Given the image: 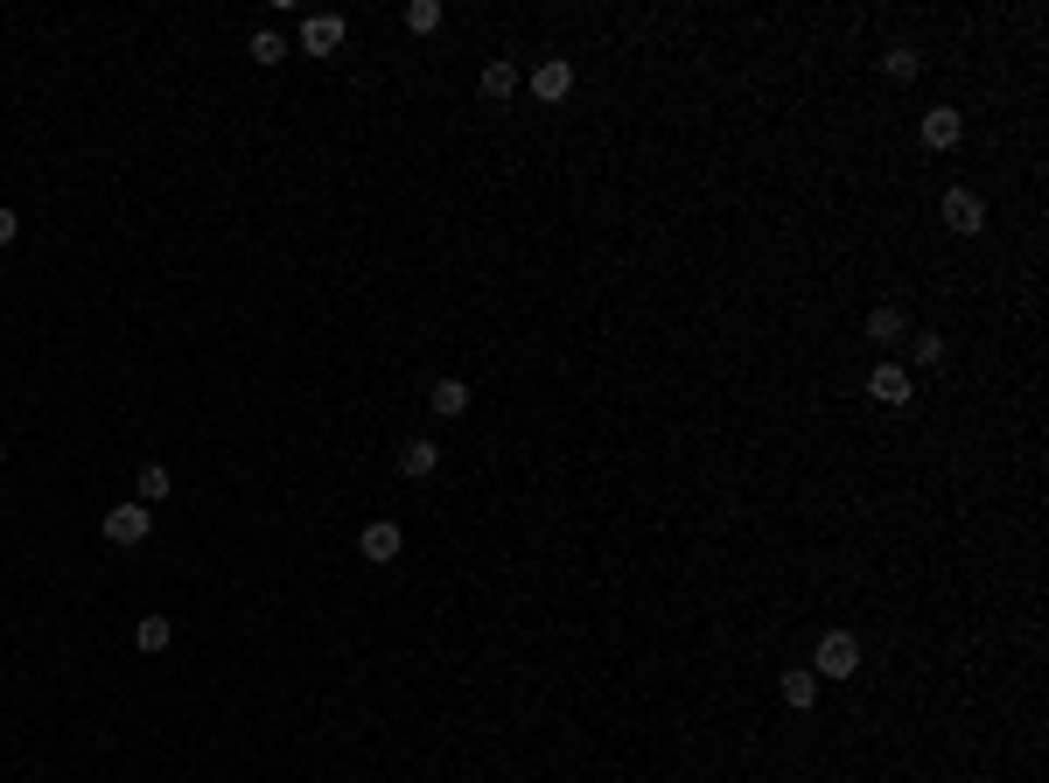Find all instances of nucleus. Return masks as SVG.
<instances>
[{
	"instance_id": "obj_3",
	"label": "nucleus",
	"mask_w": 1049,
	"mask_h": 783,
	"mask_svg": "<svg viewBox=\"0 0 1049 783\" xmlns=\"http://www.w3.org/2000/svg\"><path fill=\"white\" fill-rule=\"evenodd\" d=\"M357 553H364V560H371V566H392L399 553H406V531H399L392 518H371V525H364V531H357Z\"/></svg>"
},
{
	"instance_id": "obj_6",
	"label": "nucleus",
	"mask_w": 1049,
	"mask_h": 783,
	"mask_svg": "<svg viewBox=\"0 0 1049 783\" xmlns=\"http://www.w3.org/2000/svg\"><path fill=\"white\" fill-rule=\"evenodd\" d=\"M568 91H574V63L568 57H546L539 71H532V98H539V106H560Z\"/></svg>"
},
{
	"instance_id": "obj_15",
	"label": "nucleus",
	"mask_w": 1049,
	"mask_h": 783,
	"mask_svg": "<svg viewBox=\"0 0 1049 783\" xmlns=\"http://www.w3.org/2000/svg\"><path fill=\"white\" fill-rule=\"evenodd\" d=\"M917 71H924V57H917V49H889V57H881V77H895V85H910Z\"/></svg>"
},
{
	"instance_id": "obj_12",
	"label": "nucleus",
	"mask_w": 1049,
	"mask_h": 783,
	"mask_svg": "<svg viewBox=\"0 0 1049 783\" xmlns=\"http://www.w3.org/2000/svg\"><path fill=\"white\" fill-rule=\"evenodd\" d=\"M169 637H175L169 615H141V623H133V644H141V651H169Z\"/></svg>"
},
{
	"instance_id": "obj_16",
	"label": "nucleus",
	"mask_w": 1049,
	"mask_h": 783,
	"mask_svg": "<svg viewBox=\"0 0 1049 783\" xmlns=\"http://www.w3.org/2000/svg\"><path fill=\"white\" fill-rule=\"evenodd\" d=\"M406 28H413V36H435V28H441V0H413V8H406Z\"/></svg>"
},
{
	"instance_id": "obj_8",
	"label": "nucleus",
	"mask_w": 1049,
	"mask_h": 783,
	"mask_svg": "<svg viewBox=\"0 0 1049 783\" xmlns=\"http://www.w3.org/2000/svg\"><path fill=\"white\" fill-rule=\"evenodd\" d=\"M959 140H965V120L952 106H930L924 112V147H938V155H944V147H959Z\"/></svg>"
},
{
	"instance_id": "obj_14",
	"label": "nucleus",
	"mask_w": 1049,
	"mask_h": 783,
	"mask_svg": "<svg viewBox=\"0 0 1049 783\" xmlns=\"http://www.w3.org/2000/svg\"><path fill=\"white\" fill-rule=\"evenodd\" d=\"M868 337H875V343H903V337H910L903 308H875V315H868Z\"/></svg>"
},
{
	"instance_id": "obj_10",
	"label": "nucleus",
	"mask_w": 1049,
	"mask_h": 783,
	"mask_svg": "<svg viewBox=\"0 0 1049 783\" xmlns=\"http://www.w3.org/2000/svg\"><path fill=\"white\" fill-rule=\"evenodd\" d=\"M427 406H435L441 420H455V413H469V386H462V378H435V386H427Z\"/></svg>"
},
{
	"instance_id": "obj_20",
	"label": "nucleus",
	"mask_w": 1049,
	"mask_h": 783,
	"mask_svg": "<svg viewBox=\"0 0 1049 783\" xmlns=\"http://www.w3.org/2000/svg\"><path fill=\"white\" fill-rule=\"evenodd\" d=\"M14 238H22V218H14V210H8V204H0V253H8V245H14Z\"/></svg>"
},
{
	"instance_id": "obj_18",
	"label": "nucleus",
	"mask_w": 1049,
	"mask_h": 783,
	"mask_svg": "<svg viewBox=\"0 0 1049 783\" xmlns=\"http://www.w3.org/2000/svg\"><path fill=\"white\" fill-rule=\"evenodd\" d=\"M141 497H147V504L169 497V462H147V469H141Z\"/></svg>"
},
{
	"instance_id": "obj_7",
	"label": "nucleus",
	"mask_w": 1049,
	"mask_h": 783,
	"mask_svg": "<svg viewBox=\"0 0 1049 783\" xmlns=\"http://www.w3.org/2000/svg\"><path fill=\"white\" fill-rule=\"evenodd\" d=\"M868 399H875V406H910V399H917V386H910V371H903V364H875Z\"/></svg>"
},
{
	"instance_id": "obj_5",
	"label": "nucleus",
	"mask_w": 1049,
	"mask_h": 783,
	"mask_svg": "<svg viewBox=\"0 0 1049 783\" xmlns=\"http://www.w3.org/2000/svg\"><path fill=\"white\" fill-rule=\"evenodd\" d=\"M343 36H350L343 14H308V22H302V49H308V57H337Z\"/></svg>"
},
{
	"instance_id": "obj_13",
	"label": "nucleus",
	"mask_w": 1049,
	"mask_h": 783,
	"mask_svg": "<svg viewBox=\"0 0 1049 783\" xmlns=\"http://www.w3.org/2000/svg\"><path fill=\"white\" fill-rule=\"evenodd\" d=\"M812 699H819V672H784V707L805 713Z\"/></svg>"
},
{
	"instance_id": "obj_19",
	"label": "nucleus",
	"mask_w": 1049,
	"mask_h": 783,
	"mask_svg": "<svg viewBox=\"0 0 1049 783\" xmlns=\"http://www.w3.org/2000/svg\"><path fill=\"white\" fill-rule=\"evenodd\" d=\"M280 57H288V42H280V36H253V63H259V71H273Z\"/></svg>"
},
{
	"instance_id": "obj_9",
	"label": "nucleus",
	"mask_w": 1049,
	"mask_h": 783,
	"mask_svg": "<svg viewBox=\"0 0 1049 783\" xmlns=\"http://www.w3.org/2000/svg\"><path fill=\"white\" fill-rule=\"evenodd\" d=\"M435 469H441V448H435V441H420V435L399 441V476L420 482V476H435Z\"/></svg>"
},
{
	"instance_id": "obj_21",
	"label": "nucleus",
	"mask_w": 1049,
	"mask_h": 783,
	"mask_svg": "<svg viewBox=\"0 0 1049 783\" xmlns=\"http://www.w3.org/2000/svg\"><path fill=\"white\" fill-rule=\"evenodd\" d=\"M0 455H8V448H0Z\"/></svg>"
},
{
	"instance_id": "obj_2",
	"label": "nucleus",
	"mask_w": 1049,
	"mask_h": 783,
	"mask_svg": "<svg viewBox=\"0 0 1049 783\" xmlns=\"http://www.w3.org/2000/svg\"><path fill=\"white\" fill-rule=\"evenodd\" d=\"M98 531H106L112 546H147V531H155V511H147V504H112Z\"/></svg>"
},
{
	"instance_id": "obj_17",
	"label": "nucleus",
	"mask_w": 1049,
	"mask_h": 783,
	"mask_svg": "<svg viewBox=\"0 0 1049 783\" xmlns=\"http://www.w3.org/2000/svg\"><path fill=\"white\" fill-rule=\"evenodd\" d=\"M910 357H917V364H944V337H930V329H910Z\"/></svg>"
},
{
	"instance_id": "obj_11",
	"label": "nucleus",
	"mask_w": 1049,
	"mask_h": 783,
	"mask_svg": "<svg viewBox=\"0 0 1049 783\" xmlns=\"http://www.w3.org/2000/svg\"><path fill=\"white\" fill-rule=\"evenodd\" d=\"M511 91H519V63L490 57V63H483V98H511Z\"/></svg>"
},
{
	"instance_id": "obj_1",
	"label": "nucleus",
	"mask_w": 1049,
	"mask_h": 783,
	"mask_svg": "<svg viewBox=\"0 0 1049 783\" xmlns=\"http://www.w3.org/2000/svg\"><path fill=\"white\" fill-rule=\"evenodd\" d=\"M812 672L819 678H854L861 672V637L854 629H826L819 651H812Z\"/></svg>"
},
{
	"instance_id": "obj_4",
	"label": "nucleus",
	"mask_w": 1049,
	"mask_h": 783,
	"mask_svg": "<svg viewBox=\"0 0 1049 783\" xmlns=\"http://www.w3.org/2000/svg\"><path fill=\"white\" fill-rule=\"evenodd\" d=\"M944 224H952L959 231V238H973V231H987V204H979V196L973 189H944Z\"/></svg>"
}]
</instances>
